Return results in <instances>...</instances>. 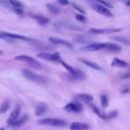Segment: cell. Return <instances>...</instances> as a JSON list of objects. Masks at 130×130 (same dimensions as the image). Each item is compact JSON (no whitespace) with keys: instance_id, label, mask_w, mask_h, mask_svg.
Returning <instances> with one entry per match:
<instances>
[{"instance_id":"6da1fadb","label":"cell","mask_w":130,"mask_h":130,"mask_svg":"<svg viewBox=\"0 0 130 130\" xmlns=\"http://www.w3.org/2000/svg\"><path fill=\"white\" fill-rule=\"evenodd\" d=\"M39 124L41 125H46V126H52V127H64L66 126V122L61 120V119H56V118H44L38 121Z\"/></svg>"},{"instance_id":"7a4b0ae2","label":"cell","mask_w":130,"mask_h":130,"mask_svg":"<svg viewBox=\"0 0 130 130\" xmlns=\"http://www.w3.org/2000/svg\"><path fill=\"white\" fill-rule=\"evenodd\" d=\"M22 74L24 75L25 78H27L28 80H31L34 82H37V83H46L47 82V79L28 69H23L22 70Z\"/></svg>"},{"instance_id":"3957f363","label":"cell","mask_w":130,"mask_h":130,"mask_svg":"<svg viewBox=\"0 0 130 130\" xmlns=\"http://www.w3.org/2000/svg\"><path fill=\"white\" fill-rule=\"evenodd\" d=\"M38 58L47 60V61H51V62H61L62 59L60 57L59 53H47V52H43V53H39L38 54Z\"/></svg>"},{"instance_id":"277c9868","label":"cell","mask_w":130,"mask_h":130,"mask_svg":"<svg viewBox=\"0 0 130 130\" xmlns=\"http://www.w3.org/2000/svg\"><path fill=\"white\" fill-rule=\"evenodd\" d=\"M91 8L93 10H95L98 13L102 14V15H105V16H108V17H112L113 14L112 12L110 11V9L102 4H99V3H91Z\"/></svg>"},{"instance_id":"5b68a950","label":"cell","mask_w":130,"mask_h":130,"mask_svg":"<svg viewBox=\"0 0 130 130\" xmlns=\"http://www.w3.org/2000/svg\"><path fill=\"white\" fill-rule=\"evenodd\" d=\"M122 28L120 27H106V28H90L89 32L90 34H95V35H106V34H114V32H118L120 31Z\"/></svg>"},{"instance_id":"8992f818","label":"cell","mask_w":130,"mask_h":130,"mask_svg":"<svg viewBox=\"0 0 130 130\" xmlns=\"http://www.w3.org/2000/svg\"><path fill=\"white\" fill-rule=\"evenodd\" d=\"M15 60H18V61H22V62H26V63H29L31 66L36 67V68H41L42 65L37 62L32 57L30 56H26V55H19V56H15L14 57Z\"/></svg>"},{"instance_id":"52a82bcc","label":"cell","mask_w":130,"mask_h":130,"mask_svg":"<svg viewBox=\"0 0 130 130\" xmlns=\"http://www.w3.org/2000/svg\"><path fill=\"white\" fill-rule=\"evenodd\" d=\"M0 39H5V40H23V41H32L31 39L21 36V35H16V34H10V32H0Z\"/></svg>"},{"instance_id":"ba28073f","label":"cell","mask_w":130,"mask_h":130,"mask_svg":"<svg viewBox=\"0 0 130 130\" xmlns=\"http://www.w3.org/2000/svg\"><path fill=\"white\" fill-rule=\"evenodd\" d=\"M106 48V43H91L81 48L82 51H99Z\"/></svg>"},{"instance_id":"9c48e42d","label":"cell","mask_w":130,"mask_h":130,"mask_svg":"<svg viewBox=\"0 0 130 130\" xmlns=\"http://www.w3.org/2000/svg\"><path fill=\"white\" fill-rule=\"evenodd\" d=\"M64 110L71 113H79L82 110V106L77 102H71L64 107Z\"/></svg>"},{"instance_id":"30bf717a","label":"cell","mask_w":130,"mask_h":130,"mask_svg":"<svg viewBox=\"0 0 130 130\" xmlns=\"http://www.w3.org/2000/svg\"><path fill=\"white\" fill-rule=\"evenodd\" d=\"M49 42H51L52 44L54 45H61V46H65L69 49H72L73 48V45L68 42V41H65V40H61V39H57V38H49Z\"/></svg>"},{"instance_id":"8fae6325","label":"cell","mask_w":130,"mask_h":130,"mask_svg":"<svg viewBox=\"0 0 130 130\" xmlns=\"http://www.w3.org/2000/svg\"><path fill=\"white\" fill-rule=\"evenodd\" d=\"M70 130H88L89 126L81 122H73L70 124Z\"/></svg>"},{"instance_id":"7c38bea8","label":"cell","mask_w":130,"mask_h":130,"mask_svg":"<svg viewBox=\"0 0 130 130\" xmlns=\"http://www.w3.org/2000/svg\"><path fill=\"white\" fill-rule=\"evenodd\" d=\"M19 112H20V107L17 105V106L14 108V110L12 111V113L10 114V116H9V119H8V123H9V124H12V123L19 117Z\"/></svg>"},{"instance_id":"4fadbf2b","label":"cell","mask_w":130,"mask_h":130,"mask_svg":"<svg viewBox=\"0 0 130 130\" xmlns=\"http://www.w3.org/2000/svg\"><path fill=\"white\" fill-rule=\"evenodd\" d=\"M81 62H82L84 65H86V66H88V67H90V68H92V69H94V70H99V71H102V70H103V68H102L98 63H95V62L88 61V60H85V59H81Z\"/></svg>"},{"instance_id":"5bb4252c","label":"cell","mask_w":130,"mask_h":130,"mask_svg":"<svg viewBox=\"0 0 130 130\" xmlns=\"http://www.w3.org/2000/svg\"><path fill=\"white\" fill-rule=\"evenodd\" d=\"M112 66H115V67H121V68H125V67H128L129 64L127 62H125L124 60H121L119 58H114L112 64Z\"/></svg>"},{"instance_id":"9a60e30c","label":"cell","mask_w":130,"mask_h":130,"mask_svg":"<svg viewBox=\"0 0 130 130\" xmlns=\"http://www.w3.org/2000/svg\"><path fill=\"white\" fill-rule=\"evenodd\" d=\"M46 111H47V105H45V104L41 103V104L37 105V107H36V111H35V114H36V116H38V117H39V116L43 115Z\"/></svg>"},{"instance_id":"2e32d148","label":"cell","mask_w":130,"mask_h":130,"mask_svg":"<svg viewBox=\"0 0 130 130\" xmlns=\"http://www.w3.org/2000/svg\"><path fill=\"white\" fill-rule=\"evenodd\" d=\"M31 17H34L40 24L42 25H46L49 23V18L45 17V16H42V15H36V14H30Z\"/></svg>"},{"instance_id":"e0dca14e","label":"cell","mask_w":130,"mask_h":130,"mask_svg":"<svg viewBox=\"0 0 130 130\" xmlns=\"http://www.w3.org/2000/svg\"><path fill=\"white\" fill-rule=\"evenodd\" d=\"M104 50H107L109 52H116V51H121V47L116 44L112 43H106V48Z\"/></svg>"},{"instance_id":"ac0fdd59","label":"cell","mask_w":130,"mask_h":130,"mask_svg":"<svg viewBox=\"0 0 130 130\" xmlns=\"http://www.w3.org/2000/svg\"><path fill=\"white\" fill-rule=\"evenodd\" d=\"M76 98H78L81 101L86 102V103H90L93 100V96L91 94H89V93H78V94H76Z\"/></svg>"},{"instance_id":"d6986e66","label":"cell","mask_w":130,"mask_h":130,"mask_svg":"<svg viewBox=\"0 0 130 130\" xmlns=\"http://www.w3.org/2000/svg\"><path fill=\"white\" fill-rule=\"evenodd\" d=\"M56 26H62V27H65V28H68V29H74V30H81L82 28H80L79 26L77 25H74V24H69V23H64V22H61V23H56L55 24Z\"/></svg>"},{"instance_id":"ffe728a7","label":"cell","mask_w":130,"mask_h":130,"mask_svg":"<svg viewBox=\"0 0 130 130\" xmlns=\"http://www.w3.org/2000/svg\"><path fill=\"white\" fill-rule=\"evenodd\" d=\"M26 120H27V116L26 115H24V116H22V117H18L11 125H13V126H15V127H19V126H21L22 124H24L25 122H26Z\"/></svg>"},{"instance_id":"44dd1931","label":"cell","mask_w":130,"mask_h":130,"mask_svg":"<svg viewBox=\"0 0 130 130\" xmlns=\"http://www.w3.org/2000/svg\"><path fill=\"white\" fill-rule=\"evenodd\" d=\"M112 40L114 41H117V42H120L124 45H130V41L126 38V37H112Z\"/></svg>"},{"instance_id":"7402d4cb","label":"cell","mask_w":130,"mask_h":130,"mask_svg":"<svg viewBox=\"0 0 130 130\" xmlns=\"http://www.w3.org/2000/svg\"><path fill=\"white\" fill-rule=\"evenodd\" d=\"M91 109H92V111L100 117V118H102V119H106V114L103 112V110H101V109H99L98 107H95V106H91Z\"/></svg>"},{"instance_id":"603a6c76","label":"cell","mask_w":130,"mask_h":130,"mask_svg":"<svg viewBox=\"0 0 130 130\" xmlns=\"http://www.w3.org/2000/svg\"><path fill=\"white\" fill-rule=\"evenodd\" d=\"M47 8L49 9V11L50 12H52L53 14H58L59 13V9L57 8V6H55L54 4H52V3H47Z\"/></svg>"},{"instance_id":"cb8c5ba5","label":"cell","mask_w":130,"mask_h":130,"mask_svg":"<svg viewBox=\"0 0 130 130\" xmlns=\"http://www.w3.org/2000/svg\"><path fill=\"white\" fill-rule=\"evenodd\" d=\"M101 105H102V108H103V109L108 108V106H109V101H108V96H107L106 94H102V95H101Z\"/></svg>"},{"instance_id":"d4e9b609","label":"cell","mask_w":130,"mask_h":130,"mask_svg":"<svg viewBox=\"0 0 130 130\" xmlns=\"http://www.w3.org/2000/svg\"><path fill=\"white\" fill-rule=\"evenodd\" d=\"M8 109H9V102L8 101H5V102L2 103V105L0 107V113H5Z\"/></svg>"},{"instance_id":"484cf974","label":"cell","mask_w":130,"mask_h":130,"mask_svg":"<svg viewBox=\"0 0 130 130\" xmlns=\"http://www.w3.org/2000/svg\"><path fill=\"white\" fill-rule=\"evenodd\" d=\"M8 1L14 8H21L22 7V3L18 0H8Z\"/></svg>"},{"instance_id":"4316f807","label":"cell","mask_w":130,"mask_h":130,"mask_svg":"<svg viewBox=\"0 0 130 130\" xmlns=\"http://www.w3.org/2000/svg\"><path fill=\"white\" fill-rule=\"evenodd\" d=\"M93 1H95V2H96V3H99V4H102V5L106 6V7H108V8H112V7H113V6H112V4H111L110 2L105 1V0H93Z\"/></svg>"},{"instance_id":"83f0119b","label":"cell","mask_w":130,"mask_h":130,"mask_svg":"<svg viewBox=\"0 0 130 130\" xmlns=\"http://www.w3.org/2000/svg\"><path fill=\"white\" fill-rule=\"evenodd\" d=\"M75 18H76V20H78V21H80V22H82V23L86 22V18H85V16L82 15V14H76V15H75Z\"/></svg>"},{"instance_id":"f1b7e54d","label":"cell","mask_w":130,"mask_h":130,"mask_svg":"<svg viewBox=\"0 0 130 130\" xmlns=\"http://www.w3.org/2000/svg\"><path fill=\"white\" fill-rule=\"evenodd\" d=\"M118 115V112L117 111H113L111 113H109L107 116H106V119H112V118H116Z\"/></svg>"},{"instance_id":"f546056e","label":"cell","mask_w":130,"mask_h":130,"mask_svg":"<svg viewBox=\"0 0 130 130\" xmlns=\"http://www.w3.org/2000/svg\"><path fill=\"white\" fill-rule=\"evenodd\" d=\"M72 6H73V7L75 8V9H77L78 11H80L81 13H85V11H84V9H82L81 7H79V6H78V5L76 4V3H72Z\"/></svg>"},{"instance_id":"4dcf8cb0","label":"cell","mask_w":130,"mask_h":130,"mask_svg":"<svg viewBox=\"0 0 130 130\" xmlns=\"http://www.w3.org/2000/svg\"><path fill=\"white\" fill-rule=\"evenodd\" d=\"M57 1H58V3L60 5H68L69 4V1L68 0H57Z\"/></svg>"},{"instance_id":"1f68e13d","label":"cell","mask_w":130,"mask_h":130,"mask_svg":"<svg viewBox=\"0 0 130 130\" xmlns=\"http://www.w3.org/2000/svg\"><path fill=\"white\" fill-rule=\"evenodd\" d=\"M14 11H15V13L18 14V15H22V14H23L21 8H14Z\"/></svg>"},{"instance_id":"d6a6232c","label":"cell","mask_w":130,"mask_h":130,"mask_svg":"<svg viewBox=\"0 0 130 130\" xmlns=\"http://www.w3.org/2000/svg\"><path fill=\"white\" fill-rule=\"evenodd\" d=\"M126 5H128V6H130V0H129V1H128V2L126 3Z\"/></svg>"},{"instance_id":"836d02e7","label":"cell","mask_w":130,"mask_h":130,"mask_svg":"<svg viewBox=\"0 0 130 130\" xmlns=\"http://www.w3.org/2000/svg\"><path fill=\"white\" fill-rule=\"evenodd\" d=\"M126 75H128V76H130V69H129V71H128V73H127Z\"/></svg>"},{"instance_id":"e575fe53","label":"cell","mask_w":130,"mask_h":130,"mask_svg":"<svg viewBox=\"0 0 130 130\" xmlns=\"http://www.w3.org/2000/svg\"><path fill=\"white\" fill-rule=\"evenodd\" d=\"M0 130H4V128H0Z\"/></svg>"}]
</instances>
